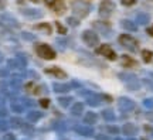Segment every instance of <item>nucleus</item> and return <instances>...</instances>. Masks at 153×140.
I'll return each instance as SVG.
<instances>
[{"label":"nucleus","instance_id":"f257e3e1","mask_svg":"<svg viewBox=\"0 0 153 140\" xmlns=\"http://www.w3.org/2000/svg\"><path fill=\"white\" fill-rule=\"evenodd\" d=\"M36 53L44 59H54L55 58V51L50 47L48 44H37V45H36Z\"/></svg>","mask_w":153,"mask_h":140},{"label":"nucleus","instance_id":"f03ea898","mask_svg":"<svg viewBox=\"0 0 153 140\" xmlns=\"http://www.w3.org/2000/svg\"><path fill=\"white\" fill-rule=\"evenodd\" d=\"M119 43L128 50H131V51H136L137 50V41L129 34H122L119 37Z\"/></svg>","mask_w":153,"mask_h":140},{"label":"nucleus","instance_id":"7ed1b4c3","mask_svg":"<svg viewBox=\"0 0 153 140\" xmlns=\"http://www.w3.org/2000/svg\"><path fill=\"white\" fill-rule=\"evenodd\" d=\"M97 54L104 55L105 58L111 59V61H115V59H116V53L111 48L108 44H102L101 47H98V48H97Z\"/></svg>","mask_w":153,"mask_h":140},{"label":"nucleus","instance_id":"20e7f679","mask_svg":"<svg viewBox=\"0 0 153 140\" xmlns=\"http://www.w3.org/2000/svg\"><path fill=\"white\" fill-rule=\"evenodd\" d=\"M43 1L48 6L51 10H54L55 13H58V14L64 13V10H65V3H64V0H43Z\"/></svg>","mask_w":153,"mask_h":140},{"label":"nucleus","instance_id":"39448f33","mask_svg":"<svg viewBox=\"0 0 153 140\" xmlns=\"http://www.w3.org/2000/svg\"><path fill=\"white\" fill-rule=\"evenodd\" d=\"M114 10V3L109 1V0H104L101 6H99V14L104 17H108Z\"/></svg>","mask_w":153,"mask_h":140},{"label":"nucleus","instance_id":"423d86ee","mask_svg":"<svg viewBox=\"0 0 153 140\" xmlns=\"http://www.w3.org/2000/svg\"><path fill=\"white\" fill-rule=\"evenodd\" d=\"M82 38H84V41H85L88 45H95V44H98V36L92 31H85L82 34Z\"/></svg>","mask_w":153,"mask_h":140},{"label":"nucleus","instance_id":"0eeeda50","mask_svg":"<svg viewBox=\"0 0 153 140\" xmlns=\"http://www.w3.org/2000/svg\"><path fill=\"white\" fill-rule=\"evenodd\" d=\"M45 72H47V74H51V75H54L55 78H60V79L67 78L65 72L61 70V68H58V67H54V68H47V70H45Z\"/></svg>","mask_w":153,"mask_h":140},{"label":"nucleus","instance_id":"6e6552de","mask_svg":"<svg viewBox=\"0 0 153 140\" xmlns=\"http://www.w3.org/2000/svg\"><path fill=\"white\" fill-rule=\"evenodd\" d=\"M122 64L125 65V67H129V68H131V67H136V61H135V59L133 58H131V57H129V55H123V57H122Z\"/></svg>","mask_w":153,"mask_h":140},{"label":"nucleus","instance_id":"1a4fd4ad","mask_svg":"<svg viewBox=\"0 0 153 140\" xmlns=\"http://www.w3.org/2000/svg\"><path fill=\"white\" fill-rule=\"evenodd\" d=\"M142 55H143V61H145V62H150V61H152V55H153L152 51H149V50H143Z\"/></svg>","mask_w":153,"mask_h":140},{"label":"nucleus","instance_id":"9d476101","mask_svg":"<svg viewBox=\"0 0 153 140\" xmlns=\"http://www.w3.org/2000/svg\"><path fill=\"white\" fill-rule=\"evenodd\" d=\"M36 28H41V30L44 28V30L47 31V34H51V26H50V24H45V23H44V24H37Z\"/></svg>","mask_w":153,"mask_h":140},{"label":"nucleus","instance_id":"9b49d317","mask_svg":"<svg viewBox=\"0 0 153 140\" xmlns=\"http://www.w3.org/2000/svg\"><path fill=\"white\" fill-rule=\"evenodd\" d=\"M136 3V0H122V4H125V6H132V4H135Z\"/></svg>","mask_w":153,"mask_h":140},{"label":"nucleus","instance_id":"f8f14e48","mask_svg":"<svg viewBox=\"0 0 153 140\" xmlns=\"http://www.w3.org/2000/svg\"><path fill=\"white\" fill-rule=\"evenodd\" d=\"M55 24H57V28H58V31H60V34H65V28L62 27V26H61L60 23H55Z\"/></svg>","mask_w":153,"mask_h":140},{"label":"nucleus","instance_id":"ddd939ff","mask_svg":"<svg viewBox=\"0 0 153 140\" xmlns=\"http://www.w3.org/2000/svg\"><path fill=\"white\" fill-rule=\"evenodd\" d=\"M40 105H41V106H44V108H47V106L50 105L48 99H41V101H40Z\"/></svg>","mask_w":153,"mask_h":140},{"label":"nucleus","instance_id":"4468645a","mask_svg":"<svg viewBox=\"0 0 153 140\" xmlns=\"http://www.w3.org/2000/svg\"><path fill=\"white\" fill-rule=\"evenodd\" d=\"M148 33H149V34H150V36L153 37V26H150V27L148 28Z\"/></svg>","mask_w":153,"mask_h":140}]
</instances>
